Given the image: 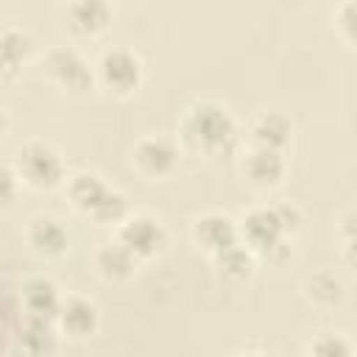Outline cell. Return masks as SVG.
<instances>
[{"mask_svg":"<svg viewBox=\"0 0 357 357\" xmlns=\"http://www.w3.org/2000/svg\"><path fill=\"white\" fill-rule=\"evenodd\" d=\"M114 11L109 0H67V25L78 36H98L109 28Z\"/></svg>","mask_w":357,"mask_h":357,"instance_id":"cell-11","label":"cell"},{"mask_svg":"<svg viewBox=\"0 0 357 357\" xmlns=\"http://www.w3.org/2000/svg\"><path fill=\"white\" fill-rule=\"evenodd\" d=\"M290 134H293V126L282 112H262L251 126V145L284 151L290 142Z\"/></svg>","mask_w":357,"mask_h":357,"instance_id":"cell-17","label":"cell"},{"mask_svg":"<svg viewBox=\"0 0 357 357\" xmlns=\"http://www.w3.org/2000/svg\"><path fill=\"white\" fill-rule=\"evenodd\" d=\"M212 257H215V265H218L220 276H226V279H231V282H243V279H248V276L254 273L257 257H254L240 240L231 243V245H226L223 251H218V254H212Z\"/></svg>","mask_w":357,"mask_h":357,"instance_id":"cell-19","label":"cell"},{"mask_svg":"<svg viewBox=\"0 0 357 357\" xmlns=\"http://www.w3.org/2000/svg\"><path fill=\"white\" fill-rule=\"evenodd\" d=\"M178 134L190 151L209 159L229 156L237 145V123L229 114V109L215 100L192 103L181 117Z\"/></svg>","mask_w":357,"mask_h":357,"instance_id":"cell-2","label":"cell"},{"mask_svg":"<svg viewBox=\"0 0 357 357\" xmlns=\"http://www.w3.org/2000/svg\"><path fill=\"white\" fill-rule=\"evenodd\" d=\"M42 70L59 89L73 92V95H81V92L92 89V84H95V73H92L89 61L75 47L47 50V56L42 61Z\"/></svg>","mask_w":357,"mask_h":357,"instance_id":"cell-5","label":"cell"},{"mask_svg":"<svg viewBox=\"0 0 357 357\" xmlns=\"http://www.w3.org/2000/svg\"><path fill=\"white\" fill-rule=\"evenodd\" d=\"M304 296L318 304V307H335L340 298H343V282L332 273V271H321V273H312L307 282H304Z\"/></svg>","mask_w":357,"mask_h":357,"instance_id":"cell-20","label":"cell"},{"mask_svg":"<svg viewBox=\"0 0 357 357\" xmlns=\"http://www.w3.org/2000/svg\"><path fill=\"white\" fill-rule=\"evenodd\" d=\"M98 81L114 95H131L142 84V61L128 47H109L98 61Z\"/></svg>","mask_w":357,"mask_h":357,"instance_id":"cell-6","label":"cell"},{"mask_svg":"<svg viewBox=\"0 0 357 357\" xmlns=\"http://www.w3.org/2000/svg\"><path fill=\"white\" fill-rule=\"evenodd\" d=\"M178 145L176 139L170 137H162V134H151V137H142L137 145H134V165L139 173L151 176V178H165L170 176L176 167H178Z\"/></svg>","mask_w":357,"mask_h":357,"instance_id":"cell-8","label":"cell"},{"mask_svg":"<svg viewBox=\"0 0 357 357\" xmlns=\"http://www.w3.org/2000/svg\"><path fill=\"white\" fill-rule=\"evenodd\" d=\"M14 170L22 184L33 190H53L64 181V162L47 142L31 139L14 156Z\"/></svg>","mask_w":357,"mask_h":357,"instance_id":"cell-4","label":"cell"},{"mask_svg":"<svg viewBox=\"0 0 357 357\" xmlns=\"http://www.w3.org/2000/svg\"><path fill=\"white\" fill-rule=\"evenodd\" d=\"M117 243H123L137 259H151L165 248L167 231L151 215H126L117 226Z\"/></svg>","mask_w":357,"mask_h":357,"instance_id":"cell-7","label":"cell"},{"mask_svg":"<svg viewBox=\"0 0 357 357\" xmlns=\"http://www.w3.org/2000/svg\"><path fill=\"white\" fill-rule=\"evenodd\" d=\"M137 262L139 259L123 243H117V240L100 245L98 254H95V268H98V273L106 282H126V279H131L134 271H137Z\"/></svg>","mask_w":357,"mask_h":357,"instance_id":"cell-16","label":"cell"},{"mask_svg":"<svg viewBox=\"0 0 357 357\" xmlns=\"http://www.w3.org/2000/svg\"><path fill=\"white\" fill-rule=\"evenodd\" d=\"M192 237L209 254H218L226 245H231V243L240 240L237 237V223L229 215H223V212H206V215H201L192 223Z\"/></svg>","mask_w":357,"mask_h":357,"instance_id":"cell-13","label":"cell"},{"mask_svg":"<svg viewBox=\"0 0 357 357\" xmlns=\"http://www.w3.org/2000/svg\"><path fill=\"white\" fill-rule=\"evenodd\" d=\"M56 321L50 318H36V315H25L22 324V335H20V346L28 354H50L56 349Z\"/></svg>","mask_w":357,"mask_h":357,"instance_id":"cell-18","label":"cell"},{"mask_svg":"<svg viewBox=\"0 0 357 357\" xmlns=\"http://www.w3.org/2000/svg\"><path fill=\"white\" fill-rule=\"evenodd\" d=\"M28 243L42 257H61L70 248V234L59 218L39 215L28 223Z\"/></svg>","mask_w":357,"mask_h":357,"instance_id":"cell-14","label":"cell"},{"mask_svg":"<svg viewBox=\"0 0 357 357\" xmlns=\"http://www.w3.org/2000/svg\"><path fill=\"white\" fill-rule=\"evenodd\" d=\"M3 131H6V112L0 109V137H3Z\"/></svg>","mask_w":357,"mask_h":357,"instance_id":"cell-24","label":"cell"},{"mask_svg":"<svg viewBox=\"0 0 357 357\" xmlns=\"http://www.w3.org/2000/svg\"><path fill=\"white\" fill-rule=\"evenodd\" d=\"M22 307H25V315H36V318H50L56 321L59 315V307H61V293L59 287L45 279V276H33L25 282L22 287Z\"/></svg>","mask_w":357,"mask_h":357,"instance_id":"cell-15","label":"cell"},{"mask_svg":"<svg viewBox=\"0 0 357 357\" xmlns=\"http://www.w3.org/2000/svg\"><path fill=\"white\" fill-rule=\"evenodd\" d=\"M335 28H337V33H340V39H343L346 45L354 42V3H351V0H346V3L335 11Z\"/></svg>","mask_w":357,"mask_h":357,"instance_id":"cell-22","label":"cell"},{"mask_svg":"<svg viewBox=\"0 0 357 357\" xmlns=\"http://www.w3.org/2000/svg\"><path fill=\"white\" fill-rule=\"evenodd\" d=\"M243 173L245 178L254 184V187H276L284 173H287V162H284V153L282 151H273V148H262V145H251L243 156Z\"/></svg>","mask_w":357,"mask_h":357,"instance_id":"cell-9","label":"cell"},{"mask_svg":"<svg viewBox=\"0 0 357 357\" xmlns=\"http://www.w3.org/2000/svg\"><path fill=\"white\" fill-rule=\"evenodd\" d=\"M98 324H100V315H98L95 301H89L84 296L61 298V307H59V315H56V326L64 335L86 337V335H92L98 329Z\"/></svg>","mask_w":357,"mask_h":357,"instance_id":"cell-12","label":"cell"},{"mask_svg":"<svg viewBox=\"0 0 357 357\" xmlns=\"http://www.w3.org/2000/svg\"><path fill=\"white\" fill-rule=\"evenodd\" d=\"M326 337V343H312V351H318V354H349L351 349H349V343H343L340 337H332V335H324Z\"/></svg>","mask_w":357,"mask_h":357,"instance_id":"cell-23","label":"cell"},{"mask_svg":"<svg viewBox=\"0 0 357 357\" xmlns=\"http://www.w3.org/2000/svg\"><path fill=\"white\" fill-rule=\"evenodd\" d=\"M298 223H301V212L293 204L254 206L237 223V237L254 257L282 265L290 257L287 237L298 229Z\"/></svg>","mask_w":357,"mask_h":357,"instance_id":"cell-1","label":"cell"},{"mask_svg":"<svg viewBox=\"0 0 357 357\" xmlns=\"http://www.w3.org/2000/svg\"><path fill=\"white\" fill-rule=\"evenodd\" d=\"M33 56V36L22 28H0V78L14 81Z\"/></svg>","mask_w":357,"mask_h":357,"instance_id":"cell-10","label":"cell"},{"mask_svg":"<svg viewBox=\"0 0 357 357\" xmlns=\"http://www.w3.org/2000/svg\"><path fill=\"white\" fill-rule=\"evenodd\" d=\"M67 195L81 215H86L98 223H120L128 215L126 195L120 190L109 187L95 173H78L67 184Z\"/></svg>","mask_w":357,"mask_h":357,"instance_id":"cell-3","label":"cell"},{"mask_svg":"<svg viewBox=\"0 0 357 357\" xmlns=\"http://www.w3.org/2000/svg\"><path fill=\"white\" fill-rule=\"evenodd\" d=\"M17 192H20L17 170L8 167V165H0V209H8L17 201Z\"/></svg>","mask_w":357,"mask_h":357,"instance_id":"cell-21","label":"cell"}]
</instances>
